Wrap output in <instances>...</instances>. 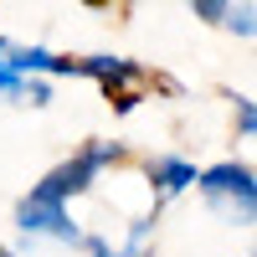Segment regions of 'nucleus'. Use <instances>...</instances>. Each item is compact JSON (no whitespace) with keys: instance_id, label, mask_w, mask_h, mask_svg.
<instances>
[{"instance_id":"1a4fd4ad","label":"nucleus","mask_w":257,"mask_h":257,"mask_svg":"<svg viewBox=\"0 0 257 257\" xmlns=\"http://www.w3.org/2000/svg\"><path fill=\"white\" fill-rule=\"evenodd\" d=\"M237 139H257V103L237 98Z\"/></svg>"},{"instance_id":"423d86ee","label":"nucleus","mask_w":257,"mask_h":257,"mask_svg":"<svg viewBox=\"0 0 257 257\" xmlns=\"http://www.w3.org/2000/svg\"><path fill=\"white\" fill-rule=\"evenodd\" d=\"M0 93H11V98H36V103H47V88H26V77H21L11 62H6V52H0Z\"/></svg>"},{"instance_id":"0eeeda50","label":"nucleus","mask_w":257,"mask_h":257,"mask_svg":"<svg viewBox=\"0 0 257 257\" xmlns=\"http://www.w3.org/2000/svg\"><path fill=\"white\" fill-rule=\"evenodd\" d=\"M190 11H196V21H211V26H226L231 16V0H185Z\"/></svg>"},{"instance_id":"9b49d317","label":"nucleus","mask_w":257,"mask_h":257,"mask_svg":"<svg viewBox=\"0 0 257 257\" xmlns=\"http://www.w3.org/2000/svg\"><path fill=\"white\" fill-rule=\"evenodd\" d=\"M0 257H16V252H11V247H0Z\"/></svg>"},{"instance_id":"f03ea898","label":"nucleus","mask_w":257,"mask_h":257,"mask_svg":"<svg viewBox=\"0 0 257 257\" xmlns=\"http://www.w3.org/2000/svg\"><path fill=\"white\" fill-rule=\"evenodd\" d=\"M123 160V144H108V139H93L88 149H77L72 160H62L52 175H41V185H31L36 196H47V201H62L67 206L72 196H82V190H93V180L103 175L108 165Z\"/></svg>"},{"instance_id":"6e6552de","label":"nucleus","mask_w":257,"mask_h":257,"mask_svg":"<svg viewBox=\"0 0 257 257\" xmlns=\"http://www.w3.org/2000/svg\"><path fill=\"white\" fill-rule=\"evenodd\" d=\"M226 31H237V36H257V6H231V16H226Z\"/></svg>"},{"instance_id":"39448f33","label":"nucleus","mask_w":257,"mask_h":257,"mask_svg":"<svg viewBox=\"0 0 257 257\" xmlns=\"http://www.w3.org/2000/svg\"><path fill=\"white\" fill-rule=\"evenodd\" d=\"M149 190H155L160 201H170V196H180V190H190V185H201V170L190 165L185 155H155L149 160Z\"/></svg>"},{"instance_id":"f257e3e1","label":"nucleus","mask_w":257,"mask_h":257,"mask_svg":"<svg viewBox=\"0 0 257 257\" xmlns=\"http://www.w3.org/2000/svg\"><path fill=\"white\" fill-rule=\"evenodd\" d=\"M196 190L211 201V211L231 216L237 226H257V170L252 165H237V160L206 165Z\"/></svg>"},{"instance_id":"9d476101","label":"nucleus","mask_w":257,"mask_h":257,"mask_svg":"<svg viewBox=\"0 0 257 257\" xmlns=\"http://www.w3.org/2000/svg\"><path fill=\"white\" fill-rule=\"evenodd\" d=\"M82 6H113V0H82Z\"/></svg>"},{"instance_id":"20e7f679","label":"nucleus","mask_w":257,"mask_h":257,"mask_svg":"<svg viewBox=\"0 0 257 257\" xmlns=\"http://www.w3.org/2000/svg\"><path fill=\"white\" fill-rule=\"evenodd\" d=\"M82 77H98L103 98H108L118 113H128L144 98V88H149L144 67L139 62H123V57H82Z\"/></svg>"},{"instance_id":"7ed1b4c3","label":"nucleus","mask_w":257,"mask_h":257,"mask_svg":"<svg viewBox=\"0 0 257 257\" xmlns=\"http://www.w3.org/2000/svg\"><path fill=\"white\" fill-rule=\"evenodd\" d=\"M16 231L31 242H62V247H82L88 237H82V226L72 221V211L62 201H47V196H31L16 206Z\"/></svg>"}]
</instances>
